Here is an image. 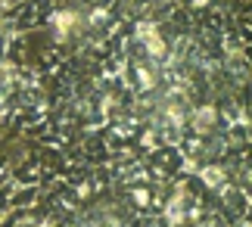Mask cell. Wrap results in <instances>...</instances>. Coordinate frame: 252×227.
I'll return each instance as SVG.
<instances>
[{
	"label": "cell",
	"instance_id": "obj_1",
	"mask_svg": "<svg viewBox=\"0 0 252 227\" xmlns=\"http://www.w3.org/2000/svg\"><path fill=\"white\" fill-rule=\"evenodd\" d=\"M224 128L221 109L212 100H196L187 115V137H212Z\"/></svg>",
	"mask_w": 252,
	"mask_h": 227
},
{
	"label": "cell",
	"instance_id": "obj_2",
	"mask_svg": "<svg viewBox=\"0 0 252 227\" xmlns=\"http://www.w3.org/2000/svg\"><path fill=\"white\" fill-rule=\"evenodd\" d=\"M16 131H19V122H16L13 109L6 103H0V137H13Z\"/></svg>",
	"mask_w": 252,
	"mask_h": 227
},
{
	"label": "cell",
	"instance_id": "obj_3",
	"mask_svg": "<svg viewBox=\"0 0 252 227\" xmlns=\"http://www.w3.org/2000/svg\"><path fill=\"white\" fill-rule=\"evenodd\" d=\"M0 165H3V156H0Z\"/></svg>",
	"mask_w": 252,
	"mask_h": 227
}]
</instances>
